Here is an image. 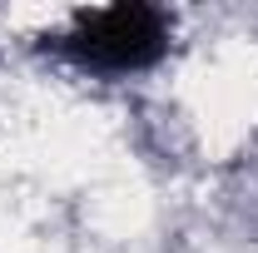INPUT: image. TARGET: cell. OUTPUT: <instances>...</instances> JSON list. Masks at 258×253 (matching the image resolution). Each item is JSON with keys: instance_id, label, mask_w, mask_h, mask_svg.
<instances>
[{"instance_id": "obj_1", "label": "cell", "mask_w": 258, "mask_h": 253, "mask_svg": "<svg viewBox=\"0 0 258 253\" xmlns=\"http://www.w3.org/2000/svg\"><path fill=\"white\" fill-rule=\"evenodd\" d=\"M169 45H174V15L144 0L85 10L64 30L40 35V55L70 65L80 75H99V80L144 75L169 55Z\"/></svg>"}]
</instances>
